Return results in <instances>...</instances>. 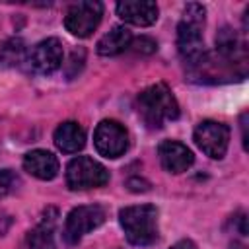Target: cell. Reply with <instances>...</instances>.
I'll use <instances>...</instances> for the list:
<instances>
[{"label":"cell","instance_id":"30bf717a","mask_svg":"<svg viewBox=\"0 0 249 249\" xmlns=\"http://www.w3.org/2000/svg\"><path fill=\"white\" fill-rule=\"evenodd\" d=\"M158 156H160V161H161L163 169L169 171V173H183L195 161L193 152L185 144H181L177 140H163V142H160Z\"/></svg>","mask_w":249,"mask_h":249},{"label":"cell","instance_id":"5bb4252c","mask_svg":"<svg viewBox=\"0 0 249 249\" xmlns=\"http://www.w3.org/2000/svg\"><path fill=\"white\" fill-rule=\"evenodd\" d=\"M53 140H54V144H56V148L60 152L74 154V152H78V150H82L86 146V132L78 123L66 121V123L56 126Z\"/></svg>","mask_w":249,"mask_h":249},{"label":"cell","instance_id":"d6986e66","mask_svg":"<svg viewBox=\"0 0 249 249\" xmlns=\"http://www.w3.org/2000/svg\"><path fill=\"white\" fill-rule=\"evenodd\" d=\"M169 249H196V245H195L191 239H181V241H177L175 245H171Z\"/></svg>","mask_w":249,"mask_h":249},{"label":"cell","instance_id":"ac0fdd59","mask_svg":"<svg viewBox=\"0 0 249 249\" xmlns=\"http://www.w3.org/2000/svg\"><path fill=\"white\" fill-rule=\"evenodd\" d=\"M130 47H132V51H136V53H144V54H150V53H154L156 51V41H152L150 37H140V39H136V41H132L130 43Z\"/></svg>","mask_w":249,"mask_h":249},{"label":"cell","instance_id":"5b68a950","mask_svg":"<svg viewBox=\"0 0 249 249\" xmlns=\"http://www.w3.org/2000/svg\"><path fill=\"white\" fill-rule=\"evenodd\" d=\"M105 222V210L97 204H88V206H76L68 212L62 237L68 245H76L86 233L97 230Z\"/></svg>","mask_w":249,"mask_h":249},{"label":"cell","instance_id":"8fae6325","mask_svg":"<svg viewBox=\"0 0 249 249\" xmlns=\"http://www.w3.org/2000/svg\"><path fill=\"white\" fill-rule=\"evenodd\" d=\"M158 4L150 0H124L117 4V14L123 21L146 27L158 19Z\"/></svg>","mask_w":249,"mask_h":249},{"label":"cell","instance_id":"8992f818","mask_svg":"<svg viewBox=\"0 0 249 249\" xmlns=\"http://www.w3.org/2000/svg\"><path fill=\"white\" fill-rule=\"evenodd\" d=\"M103 16V4L95 0H84L72 4L64 14V27L74 37H89Z\"/></svg>","mask_w":249,"mask_h":249},{"label":"cell","instance_id":"9a60e30c","mask_svg":"<svg viewBox=\"0 0 249 249\" xmlns=\"http://www.w3.org/2000/svg\"><path fill=\"white\" fill-rule=\"evenodd\" d=\"M130 43H132V33L123 25H115L109 33H105L97 41V53L101 56H115L126 51Z\"/></svg>","mask_w":249,"mask_h":249},{"label":"cell","instance_id":"ffe728a7","mask_svg":"<svg viewBox=\"0 0 249 249\" xmlns=\"http://www.w3.org/2000/svg\"><path fill=\"white\" fill-rule=\"evenodd\" d=\"M241 130H243V146L247 148V113L241 115Z\"/></svg>","mask_w":249,"mask_h":249},{"label":"cell","instance_id":"7a4b0ae2","mask_svg":"<svg viewBox=\"0 0 249 249\" xmlns=\"http://www.w3.org/2000/svg\"><path fill=\"white\" fill-rule=\"evenodd\" d=\"M206 10L202 4L191 2L183 10V18L177 25V49L187 66L195 64L206 51L202 45V29H204Z\"/></svg>","mask_w":249,"mask_h":249},{"label":"cell","instance_id":"52a82bcc","mask_svg":"<svg viewBox=\"0 0 249 249\" xmlns=\"http://www.w3.org/2000/svg\"><path fill=\"white\" fill-rule=\"evenodd\" d=\"M93 144H95V150L105 156V158H119L126 152L128 148V132L126 128L117 123V121H111V119H105L97 124L95 132H93Z\"/></svg>","mask_w":249,"mask_h":249},{"label":"cell","instance_id":"4fadbf2b","mask_svg":"<svg viewBox=\"0 0 249 249\" xmlns=\"http://www.w3.org/2000/svg\"><path fill=\"white\" fill-rule=\"evenodd\" d=\"M54 224H56V212L49 208L43 216V220L25 235L23 249H54Z\"/></svg>","mask_w":249,"mask_h":249},{"label":"cell","instance_id":"9c48e42d","mask_svg":"<svg viewBox=\"0 0 249 249\" xmlns=\"http://www.w3.org/2000/svg\"><path fill=\"white\" fill-rule=\"evenodd\" d=\"M62 56H64L62 43L56 37H49L39 41L27 53V62H29V68L37 74H53L54 70L60 68Z\"/></svg>","mask_w":249,"mask_h":249},{"label":"cell","instance_id":"ba28073f","mask_svg":"<svg viewBox=\"0 0 249 249\" xmlns=\"http://www.w3.org/2000/svg\"><path fill=\"white\" fill-rule=\"evenodd\" d=\"M195 142L206 156L220 160L228 152L230 128L218 121H202L195 128Z\"/></svg>","mask_w":249,"mask_h":249},{"label":"cell","instance_id":"3957f363","mask_svg":"<svg viewBox=\"0 0 249 249\" xmlns=\"http://www.w3.org/2000/svg\"><path fill=\"white\" fill-rule=\"evenodd\" d=\"M119 222L132 245L144 247L158 239V208L152 204L124 206L119 212Z\"/></svg>","mask_w":249,"mask_h":249},{"label":"cell","instance_id":"2e32d148","mask_svg":"<svg viewBox=\"0 0 249 249\" xmlns=\"http://www.w3.org/2000/svg\"><path fill=\"white\" fill-rule=\"evenodd\" d=\"M27 60V49L23 39L12 37L0 45V64L2 66H18Z\"/></svg>","mask_w":249,"mask_h":249},{"label":"cell","instance_id":"e0dca14e","mask_svg":"<svg viewBox=\"0 0 249 249\" xmlns=\"http://www.w3.org/2000/svg\"><path fill=\"white\" fill-rule=\"evenodd\" d=\"M19 185V177L12 169H0V198L14 193Z\"/></svg>","mask_w":249,"mask_h":249},{"label":"cell","instance_id":"7c38bea8","mask_svg":"<svg viewBox=\"0 0 249 249\" xmlns=\"http://www.w3.org/2000/svg\"><path fill=\"white\" fill-rule=\"evenodd\" d=\"M23 169L41 181H51L58 175V160L49 150H31L23 156Z\"/></svg>","mask_w":249,"mask_h":249},{"label":"cell","instance_id":"6da1fadb","mask_svg":"<svg viewBox=\"0 0 249 249\" xmlns=\"http://www.w3.org/2000/svg\"><path fill=\"white\" fill-rule=\"evenodd\" d=\"M136 111L150 128H160L167 121H175L179 117L177 99L165 84H154L140 91L136 97Z\"/></svg>","mask_w":249,"mask_h":249},{"label":"cell","instance_id":"277c9868","mask_svg":"<svg viewBox=\"0 0 249 249\" xmlns=\"http://www.w3.org/2000/svg\"><path fill=\"white\" fill-rule=\"evenodd\" d=\"M109 181V171L88 156H78L66 165V185L72 191L103 187Z\"/></svg>","mask_w":249,"mask_h":249}]
</instances>
